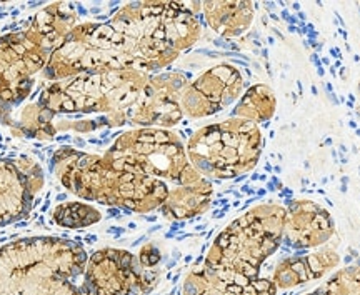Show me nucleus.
Returning a JSON list of instances; mask_svg holds the SVG:
<instances>
[{"label": "nucleus", "mask_w": 360, "mask_h": 295, "mask_svg": "<svg viewBox=\"0 0 360 295\" xmlns=\"http://www.w3.org/2000/svg\"><path fill=\"white\" fill-rule=\"evenodd\" d=\"M200 37L192 6L180 2H137L120 8L103 24L75 27L57 47L44 70L56 80L105 70L157 72Z\"/></svg>", "instance_id": "f257e3e1"}, {"label": "nucleus", "mask_w": 360, "mask_h": 295, "mask_svg": "<svg viewBox=\"0 0 360 295\" xmlns=\"http://www.w3.org/2000/svg\"><path fill=\"white\" fill-rule=\"evenodd\" d=\"M0 295H141L124 250L89 256L62 237H27L0 247Z\"/></svg>", "instance_id": "f03ea898"}, {"label": "nucleus", "mask_w": 360, "mask_h": 295, "mask_svg": "<svg viewBox=\"0 0 360 295\" xmlns=\"http://www.w3.org/2000/svg\"><path fill=\"white\" fill-rule=\"evenodd\" d=\"M285 216L281 205L260 204L236 218L187 275L184 295H276L277 285L260 270L281 249Z\"/></svg>", "instance_id": "7ed1b4c3"}, {"label": "nucleus", "mask_w": 360, "mask_h": 295, "mask_svg": "<svg viewBox=\"0 0 360 295\" xmlns=\"http://www.w3.org/2000/svg\"><path fill=\"white\" fill-rule=\"evenodd\" d=\"M150 77V74L135 70H105L56 80L44 88L35 104L24 110L22 129L29 137L49 138V127L53 120L77 117L67 129L75 131L87 115L89 132L101 127H122L130 124L132 112Z\"/></svg>", "instance_id": "20e7f679"}, {"label": "nucleus", "mask_w": 360, "mask_h": 295, "mask_svg": "<svg viewBox=\"0 0 360 295\" xmlns=\"http://www.w3.org/2000/svg\"><path fill=\"white\" fill-rule=\"evenodd\" d=\"M52 171L60 184L80 199L127 212L160 209L170 192L167 182L119 171L103 155L69 147L53 154Z\"/></svg>", "instance_id": "39448f33"}, {"label": "nucleus", "mask_w": 360, "mask_h": 295, "mask_svg": "<svg viewBox=\"0 0 360 295\" xmlns=\"http://www.w3.org/2000/svg\"><path fill=\"white\" fill-rule=\"evenodd\" d=\"M77 27L64 4L45 7L19 32L0 37V102L19 105L29 97L34 77L47 69L57 47Z\"/></svg>", "instance_id": "423d86ee"}, {"label": "nucleus", "mask_w": 360, "mask_h": 295, "mask_svg": "<svg viewBox=\"0 0 360 295\" xmlns=\"http://www.w3.org/2000/svg\"><path fill=\"white\" fill-rule=\"evenodd\" d=\"M119 171L192 185L202 177L191 164L182 140L167 129H137L125 132L103 154Z\"/></svg>", "instance_id": "0eeeda50"}, {"label": "nucleus", "mask_w": 360, "mask_h": 295, "mask_svg": "<svg viewBox=\"0 0 360 295\" xmlns=\"http://www.w3.org/2000/svg\"><path fill=\"white\" fill-rule=\"evenodd\" d=\"M257 124L232 117L197 131L187 144V155L205 178H236L255 167L262 152Z\"/></svg>", "instance_id": "6e6552de"}, {"label": "nucleus", "mask_w": 360, "mask_h": 295, "mask_svg": "<svg viewBox=\"0 0 360 295\" xmlns=\"http://www.w3.org/2000/svg\"><path fill=\"white\" fill-rule=\"evenodd\" d=\"M244 79L236 67L217 65L186 87L180 97V109L192 119L209 117L240 97Z\"/></svg>", "instance_id": "1a4fd4ad"}, {"label": "nucleus", "mask_w": 360, "mask_h": 295, "mask_svg": "<svg viewBox=\"0 0 360 295\" xmlns=\"http://www.w3.org/2000/svg\"><path fill=\"white\" fill-rule=\"evenodd\" d=\"M44 185V173L32 160L0 159V227L24 218Z\"/></svg>", "instance_id": "9d476101"}, {"label": "nucleus", "mask_w": 360, "mask_h": 295, "mask_svg": "<svg viewBox=\"0 0 360 295\" xmlns=\"http://www.w3.org/2000/svg\"><path fill=\"white\" fill-rule=\"evenodd\" d=\"M285 227L282 244L285 247L312 249L330 239L334 234V222L327 210L310 200H287Z\"/></svg>", "instance_id": "9b49d317"}, {"label": "nucleus", "mask_w": 360, "mask_h": 295, "mask_svg": "<svg viewBox=\"0 0 360 295\" xmlns=\"http://www.w3.org/2000/svg\"><path fill=\"white\" fill-rule=\"evenodd\" d=\"M212 184L209 178L192 185H179L170 189L167 199L162 204L160 212L167 218L182 221L204 214L212 200Z\"/></svg>", "instance_id": "f8f14e48"}, {"label": "nucleus", "mask_w": 360, "mask_h": 295, "mask_svg": "<svg viewBox=\"0 0 360 295\" xmlns=\"http://www.w3.org/2000/svg\"><path fill=\"white\" fill-rule=\"evenodd\" d=\"M200 11L215 32L224 37H237L252 24L254 6L249 2H205Z\"/></svg>", "instance_id": "ddd939ff"}, {"label": "nucleus", "mask_w": 360, "mask_h": 295, "mask_svg": "<svg viewBox=\"0 0 360 295\" xmlns=\"http://www.w3.org/2000/svg\"><path fill=\"white\" fill-rule=\"evenodd\" d=\"M276 110V97L267 86H254L244 93L232 115L249 122H269Z\"/></svg>", "instance_id": "4468645a"}, {"label": "nucleus", "mask_w": 360, "mask_h": 295, "mask_svg": "<svg viewBox=\"0 0 360 295\" xmlns=\"http://www.w3.org/2000/svg\"><path fill=\"white\" fill-rule=\"evenodd\" d=\"M52 217L57 225L65 229H84L101 221V212L89 204L69 202L56 207Z\"/></svg>", "instance_id": "2eb2a0df"}, {"label": "nucleus", "mask_w": 360, "mask_h": 295, "mask_svg": "<svg viewBox=\"0 0 360 295\" xmlns=\"http://www.w3.org/2000/svg\"><path fill=\"white\" fill-rule=\"evenodd\" d=\"M307 295H360V269L347 267Z\"/></svg>", "instance_id": "dca6fc26"}]
</instances>
